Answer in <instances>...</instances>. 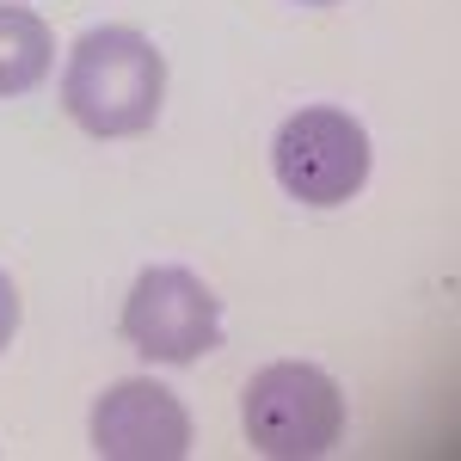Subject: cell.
Returning <instances> with one entry per match:
<instances>
[{
  "label": "cell",
  "mask_w": 461,
  "mask_h": 461,
  "mask_svg": "<svg viewBox=\"0 0 461 461\" xmlns=\"http://www.w3.org/2000/svg\"><path fill=\"white\" fill-rule=\"evenodd\" d=\"M271 167L295 203L339 210L369 185V130L339 105H308L284 117V130L271 142Z\"/></svg>",
  "instance_id": "obj_3"
},
{
  "label": "cell",
  "mask_w": 461,
  "mask_h": 461,
  "mask_svg": "<svg viewBox=\"0 0 461 461\" xmlns=\"http://www.w3.org/2000/svg\"><path fill=\"white\" fill-rule=\"evenodd\" d=\"M93 456L105 461H178L191 456V412L173 388L130 375L93 406Z\"/></svg>",
  "instance_id": "obj_5"
},
{
  "label": "cell",
  "mask_w": 461,
  "mask_h": 461,
  "mask_svg": "<svg viewBox=\"0 0 461 461\" xmlns=\"http://www.w3.org/2000/svg\"><path fill=\"white\" fill-rule=\"evenodd\" d=\"M123 339L148 363H197L221 345V302L210 284L185 265H154L130 284L123 302Z\"/></svg>",
  "instance_id": "obj_4"
},
{
  "label": "cell",
  "mask_w": 461,
  "mask_h": 461,
  "mask_svg": "<svg viewBox=\"0 0 461 461\" xmlns=\"http://www.w3.org/2000/svg\"><path fill=\"white\" fill-rule=\"evenodd\" d=\"M13 332H19V289H13V277L0 271V351L13 345Z\"/></svg>",
  "instance_id": "obj_7"
},
{
  "label": "cell",
  "mask_w": 461,
  "mask_h": 461,
  "mask_svg": "<svg viewBox=\"0 0 461 461\" xmlns=\"http://www.w3.org/2000/svg\"><path fill=\"white\" fill-rule=\"evenodd\" d=\"M302 6H339V0H302Z\"/></svg>",
  "instance_id": "obj_8"
},
{
  "label": "cell",
  "mask_w": 461,
  "mask_h": 461,
  "mask_svg": "<svg viewBox=\"0 0 461 461\" xmlns=\"http://www.w3.org/2000/svg\"><path fill=\"white\" fill-rule=\"evenodd\" d=\"M62 105L99 142L142 136V130H154V117L167 105V62L142 32L99 25L74 43L68 74H62Z\"/></svg>",
  "instance_id": "obj_1"
},
{
  "label": "cell",
  "mask_w": 461,
  "mask_h": 461,
  "mask_svg": "<svg viewBox=\"0 0 461 461\" xmlns=\"http://www.w3.org/2000/svg\"><path fill=\"white\" fill-rule=\"evenodd\" d=\"M247 443L277 461H314L345 437V393L320 363H265L240 400Z\"/></svg>",
  "instance_id": "obj_2"
},
{
  "label": "cell",
  "mask_w": 461,
  "mask_h": 461,
  "mask_svg": "<svg viewBox=\"0 0 461 461\" xmlns=\"http://www.w3.org/2000/svg\"><path fill=\"white\" fill-rule=\"evenodd\" d=\"M50 50H56V37L32 6H0V99H19V93L43 86Z\"/></svg>",
  "instance_id": "obj_6"
}]
</instances>
